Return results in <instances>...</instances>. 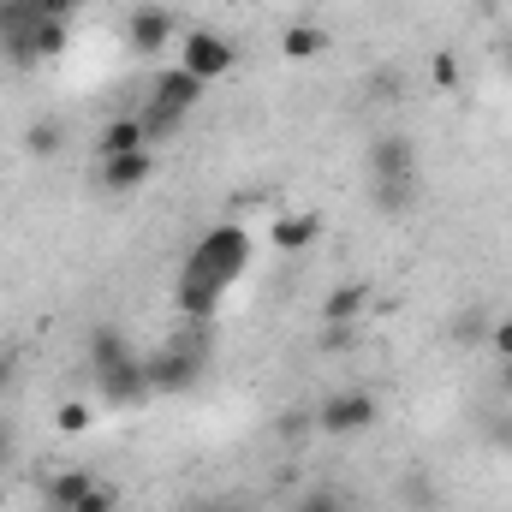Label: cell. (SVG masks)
<instances>
[{"label": "cell", "instance_id": "27", "mask_svg": "<svg viewBox=\"0 0 512 512\" xmlns=\"http://www.w3.org/2000/svg\"><path fill=\"white\" fill-rule=\"evenodd\" d=\"M304 429H310V417H304V411H292V417L280 423V435H304Z\"/></svg>", "mask_w": 512, "mask_h": 512}, {"label": "cell", "instance_id": "18", "mask_svg": "<svg viewBox=\"0 0 512 512\" xmlns=\"http://www.w3.org/2000/svg\"><path fill=\"white\" fill-rule=\"evenodd\" d=\"M60 149H66V126L60 120H36V126L24 131V155L30 161H54Z\"/></svg>", "mask_w": 512, "mask_h": 512}, {"label": "cell", "instance_id": "2", "mask_svg": "<svg viewBox=\"0 0 512 512\" xmlns=\"http://www.w3.org/2000/svg\"><path fill=\"white\" fill-rule=\"evenodd\" d=\"M209 370V346L203 340H173L161 352L143 358V376H149V393L155 399H173V393H191Z\"/></svg>", "mask_w": 512, "mask_h": 512}, {"label": "cell", "instance_id": "5", "mask_svg": "<svg viewBox=\"0 0 512 512\" xmlns=\"http://www.w3.org/2000/svg\"><path fill=\"white\" fill-rule=\"evenodd\" d=\"M126 36H131V48H137L143 60H161V54H167V42L179 36V18H173L167 6H155V0H143V6H131V18H126Z\"/></svg>", "mask_w": 512, "mask_h": 512}, {"label": "cell", "instance_id": "8", "mask_svg": "<svg viewBox=\"0 0 512 512\" xmlns=\"http://www.w3.org/2000/svg\"><path fill=\"white\" fill-rule=\"evenodd\" d=\"M316 239H322V215H316V209H286V215H274V227H268V245L280 256L310 251Z\"/></svg>", "mask_w": 512, "mask_h": 512}, {"label": "cell", "instance_id": "31", "mask_svg": "<svg viewBox=\"0 0 512 512\" xmlns=\"http://www.w3.org/2000/svg\"><path fill=\"white\" fill-rule=\"evenodd\" d=\"M12 382V364H6V358H0V387Z\"/></svg>", "mask_w": 512, "mask_h": 512}, {"label": "cell", "instance_id": "30", "mask_svg": "<svg viewBox=\"0 0 512 512\" xmlns=\"http://www.w3.org/2000/svg\"><path fill=\"white\" fill-rule=\"evenodd\" d=\"M495 387H501V393L512 399V364H501V376H495Z\"/></svg>", "mask_w": 512, "mask_h": 512}, {"label": "cell", "instance_id": "19", "mask_svg": "<svg viewBox=\"0 0 512 512\" xmlns=\"http://www.w3.org/2000/svg\"><path fill=\"white\" fill-rule=\"evenodd\" d=\"M137 120H143V131H149V137H173V131L185 126V114H179V108H167V102H155V96H143Z\"/></svg>", "mask_w": 512, "mask_h": 512}, {"label": "cell", "instance_id": "9", "mask_svg": "<svg viewBox=\"0 0 512 512\" xmlns=\"http://www.w3.org/2000/svg\"><path fill=\"white\" fill-rule=\"evenodd\" d=\"M203 78H191L185 66H161L155 78H149V96L155 102H167V108H179V114H197V102H203Z\"/></svg>", "mask_w": 512, "mask_h": 512}, {"label": "cell", "instance_id": "3", "mask_svg": "<svg viewBox=\"0 0 512 512\" xmlns=\"http://www.w3.org/2000/svg\"><path fill=\"white\" fill-rule=\"evenodd\" d=\"M376 417H382L376 393H364V387H340V393H328V399H322L316 429H322V435H334V441H346V435L376 429Z\"/></svg>", "mask_w": 512, "mask_h": 512}, {"label": "cell", "instance_id": "23", "mask_svg": "<svg viewBox=\"0 0 512 512\" xmlns=\"http://www.w3.org/2000/svg\"><path fill=\"white\" fill-rule=\"evenodd\" d=\"M429 84L435 90H459V54H435L429 60Z\"/></svg>", "mask_w": 512, "mask_h": 512}, {"label": "cell", "instance_id": "6", "mask_svg": "<svg viewBox=\"0 0 512 512\" xmlns=\"http://www.w3.org/2000/svg\"><path fill=\"white\" fill-rule=\"evenodd\" d=\"M96 393H102L114 411H137L143 399H155V393H149V376H143V352L126 358V364H114V370H96Z\"/></svg>", "mask_w": 512, "mask_h": 512}, {"label": "cell", "instance_id": "21", "mask_svg": "<svg viewBox=\"0 0 512 512\" xmlns=\"http://www.w3.org/2000/svg\"><path fill=\"white\" fill-rule=\"evenodd\" d=\"M54 429H60V435H84V429H90V399H66V405L54 411Z\"/></svg>", "mask_w": 512, "mask_h": 512}, {"label": "cell", "instance_id": "13", "mask_svg": "<svg viewBox=\"0 0 512 512\" xmlns=\"http://www.w3.org/2000/svg\"><path fill=\"white\" fill-rule=\"evenodd\" d=\"M322 48H328V30H316V24H286V30H280V54H286L292 66L322 60Z\"/></svg>", "mask_w": 512, "mask_h": 512}, {"label": "cell", "instance_id": "24", "mask_svg": "<svg viewBox=\"0 0 512 512\" xmlns=\"http://www.w3.org/2000/svg\"><path fill=\"white\" fill-rule=\"evenodd\" d=\"M483 346L495 352V364H512V316H507V322H495V328H489V340H483Z\"/></svg>", "mask_w": 512, "mask_h": 512}, {"label": "cell", "instance_id": "28", "mask_svg": "<svg viewBox=\"0 0 512 512\" xmlns=\"http://www.w3.org/2000/svg\"><path fill=\"white\" fill-rule=\"evenodd\" d=\"M203 512H256V507H251V501H209Z\"/></svg>", "mask_w": 512, "mask_h": 512}, {"label": "cell", "instance_id": "33", "mask_svg": "<svg viewBox=\"0 0 512 512\" xmlns=\"http://www.w3.org/2000/svg\"><path fill=\"white\" fill-rule=\"evenodd\" d=\"M507 6H512V0H507Z\"/></svg>", "mask_w": 512, "mask_h": 512}, {"label": "cell", "instance_id": "12", "mask_svg": "<svg viewBox=\"0 0 512 512\" xmlns=\"http://www.w3.org/2000/svg\"><path fill=\"white\" fill-rule=\"evenodd\" d=\"M364 310H370V286H364V280H346V286H334V292L322 298V322H328V328H352Z\"/></svg>", "mask_w": 512, "mask_h": 512}, {"label": "cell", "instance_id": "20", "mask_svg": "<svg viewBox=\"0 0 512 512\" xmlns=\"http://www.w3.org/2000/svg\"><path fill=\"white\" fill-rule=\"evenodd\" d=\"M417 197V179H376V209L382 215H405Z\"/></svg>", "mask_w": 512, "mask_h": 512}, {"label": "cell", "instance_id": "17", "mask_svg": "<svg viewBox=\"0 0 512 512\" xmlns=\"http://www.w3.org/2000/svg\"><path fill=\"white\" fill-rule=\"evenodd\" d=\"M90 483H96L90 471H60V477H48V489H42V495H48V512H72L84 501Z\"/></svg>", "mask_w": 512, "mask_h": 512}, {"label": "cell", "instance_id": "10", "mask_svg": "<svg viewBox=\"0 0 512 512\" xmlns=\"http://www.w3.org/2000/svg\"><path fill=\"white\" fill-rule=\"evenodd\" d=\"M221 298H227V286L209 280V274H179V286H173V304H179L191 322H209V316L221 310Z\"/></svg>", "mask_w": 512, "mask_h": 512}, {"label": "cell", "instance_id": "14", "mask_svg": "<svg viewBox=\"0 0 512 512\" xmlns=\"http://www.w3.org/2000/svg\"><path fill=\"white\" fill-rule=\"evenodd\" d=\"M102 155H131V149H149V131L137 114H120V120H108L102 126V143H96Z\"/></svg>", "mask_w": 512, "mask_h": 512}, {"label": "cell", "instance_id": "7", "mask_svg": "<svg viewBox=\"0 0 512 512\" xmlns=\"http://www.w3.org/2000/svg\"><path fill=\"white\" fill-rule=\"evenodd\" d=\"M370 179H417V143L405 131H382L370 143Z\"/></svg>", "mask_w": 512, "mask_h": 512}, {"label": "cell", "instance_id": "22", "mask_svg": "<svg viewBox=\"0 0 512 512\" xmlns=\"http://www.w3.org/2000/svg\"><path fill=\"white\" fill-rule=\"evenodd\" d=\"M72 512H120V489H114V483H90L84 501H78Z\"/></svg>", "mask_w": 512, "mask_h": 512}, {"label": "cell", "instance_id": "26", "mask_svg": "<svg viewBox=\"0 0 512 512\" xmlns=\"http://www.w3.org/2000/svg\"><path fill=\"white\" fill-rule=\"evenodd\" d=\"M298 512H340V501H334L328 489H316V495H304V507Z\"/></svg>", "mask_w": 512, "mask_h": 512}, {"label": "cell", "instance_id": "25", "mask_svg": "<svg viewBox=\"0 0 512 512\" xmlns=\"http://www.w3.org/2000/svg\"><path fill=\"white\" fill-rule=\"evenodd\" d=\"M36 6H42V18H78L84 0H36Z\"/></svg>", "mask_w": 512, "mask_h": 512}, {"label": "cell", "instance_id": "16", "mask_svg": "<svg viewBox=\"0 0 512 512\" xmlns=\"http://www.w3.org/2000/svg\"><path fill=\"white\" fill-rule=\"evenodd\" d=\"M126 358H137V352H131V340L120 328H96V334H90V370H114V364H126Z\"/></svg>", "mask_w": 512, "mask_h": 512}, {"label": "cell", "instance_id": "15", "mask_svg": "<svg viewBox=\"0 0 512 512\" xmlns=\"http://www.w3.org/2000/svg\"><path fill=\"white\" fill-rule=\"evenodd\" d=\"M66 48H72V18H42L30 36V60L42 66V60H60Z\"/></svg>", "mask_w": 512, "mask_h": 512}, {"label": "cell", "instance_id": "1", "mask_svg": "<svg viewBox=\"0 0 512 512\" xmlns=\"http://www.w3.org/2000/svg\"><path fill=\"white\" fill-rule=\"evenodd\" d=\"M245 268H251V233L233 227V221L209 227V233L191 245V262H185V274H209V280H221V286H233Z\"/></svg>", "mask_w": 512, "mask_h": 512}, {"label": "cell", "instance_id": "11", "mask_svg": "<svg viewBox=\"0 0 512 512\" xmlns=\"http://www.w3.org/2000/svg\"><path fill=\"white\" fill-rule=\"evenodd\" d=\"M149 173H155V149H131V155H102V167H96V179H102L108 191H137V185H149Z\"/></svg>", "mask_w": 512, "mask_h": 512}, {"label": "cell", "instance_id": "4", "mask_svg": "<svg viewBox=\"0 0 512 512\" xmlns=\"http://www.w3.org/2000/svg\"><path fill=\"white\" fill-rule=\"evenodd\" d=\"M179 66H185L191 78L215 84V78H227V72L239 66V48H233L221 30H185V42H179Z\"/></svg>", "mask_w": 512, "mask_h": 512}, {"label": "cell", "instance_id": "32", "mask_svg": "<svg viewBox=\"0 0 512 512\" xmlns=\"http://www.w3.org/2000/svg\"><path fill=\"white\" fill-rule=\"evenodd\" d=\"M507 66H512V48H507Z\"/></svg>", "mask_w": 512, "mask_h": 512}, {"label": "cell", "instance_id": "29", "mask_svg": "<svg viewBox=\"0 0 512 512\" xmlns=\"http://www.w3.org/2000/svg\"><path fill=\"white\" fill-rule=\"evenodd\" d=\"M12 459V429H6V417H0V465Z\"/></svg>", "mask_w": 512, "mask_h": 512}]
</instances>
